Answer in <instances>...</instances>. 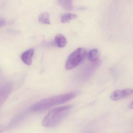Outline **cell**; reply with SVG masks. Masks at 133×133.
<instances>
[{
	"label": "cell",
	"mask_w": 133,
	"mask_h": 133,
	"mask_svg": "<svg viewBox=\"0 0 133 133\" xmlns=\"http://www.w3.org/2000/svg\"><path fill=\"white\" fill-rule=\"evenodd\" d=\"M76 95L75 92H70L47 98L35 103L32 106L31 110L34 112L45 110L54 106L70 101L75 98Z\"/></svg>",
	"instance_id": "cell-1"
},
{
	"label": "cell",
	"mask_w": 133,
	"mask_h": 133,
	"mask_svg": "<svg viewBox=\"0 0 133 133\" xmlns=\"http://www.w3.org/2000/svg\"><path fill=\"white\" fill-rule=\"evenodd\" d=\"M71 109V106L67 105L53 109L44 117L42 124L46 127L57 126L69 114Z\"/></svg>",
	"instance_id": "cell-2"
},
{
	"label": "cell",
	"mask_w": 133,
	"mask_h": 133,
	"mask_svg": "<svg viewBox=\"0 0 133 133\" xmlns=\"http://www.w3.org/2000/svg\"><path fill=\"white\" fill-rule=\"evenodd\" d=\"M86 55V51L83 48L75 50L69 56L66 62L65 68L67 70L74 69L84 60Z\"/></svg>",
	"instance_id": "cell-3"
},
{
	"label": "cell",
	"mask_w": 133,
	"mask_h": 133,
	"mask_svg": "<svg viewBox=\"0 0 133 133\" xmlns=\"http://www.w3.org/2000/svg\"><path fill=\"white\" fill-rule=\"evenodd\" d=\"M133 94V89H126L114 91L110 95V98L113 101H118Z\"/></svg>",
	"instance_id": "cell-4"
},
{
	"label": "cell",
	"mask_w": 133,
	"mask_h": 133,
	"mask_svg": "<svg viewBox=\"0 0 133 133\" xmlns=\"http://www.w3.org/2000/svg\"><path fill=\"white\" fill-rule=\"evenodd\" d=\"M34 54V50L33 49H30L26 50L22 55V60L27 65H31L32 63V57Z\"/></svg>",
	"instance_id": "cell-5"
},
{
	"label": "cell",
	"mask_w": 133,
	"mask_h": 133,
	"mask_svg": "<svg viewBox=\"0 0 133 133\" xmlns=\"http://www.w3.org/2000/svg\"><path fill=\"white\" fill-rule=\"evenodd\" d=\"M55 43L57 46L60 48H63L66 45L67 40L63 35L57 34L55 37Z\"/></svg>",
	"instance_id": "cell-6"
},
{
	"label": "cell",
	"mask_w": 133,
	"mask_h": 133,
	"mask_svg": "<svg viewBox=\"0 0 133 133\" xmlns=\"http://www.w3.org/2000/svg\"><path fill=\"white\" fill-rule=\"evenodd\" d=\"M38 22L40 24H50L49 14L47 12L41 13L38 17Z\"/></svg>",
	"instance_id": "cell-7"
},
{
	"label": "cell",
	"mask_w": 133,
	"mask_h": 133,
	"mask_svg": "<svg viewBox=\"0 0 133 133\" xmlns=\"http://www.w3.org/2000/svg\"><path fill=\"white\" fill-rule=\"evenodd\" d=\"M88 56L90 61L96 62L98 59V50L96 49L91 50L88 54Z\"/></svg>",
	"instance_id": "cell-8"
},
{
	"label": "cell",
	"mask_w": 133,
	"mask_h": 133,
	"mask_svg": "<svg viewBox=\"0 0 133 133\" xmlns=\"http://www.w3.org/2000/svg\"><path fill=\"white\" fill-rule=\"evenodd\" d=\"M77 15L74 14H66L63 15L61 17V21L63 23L70 22L71 20L77 18Z\"/></svg>",
	"instance_id": "cell-9"
},
{
	"label": "cell",
	"mask_w": 133,
	"mask_h": 133,
	"mask_svg": "<svg viewBox=\"0 0 133 133\" xmlns=\"http://www.w3.org/2000/svg\"><path fill=\"white\" fill-rule=\"evenodd\" d=\"M58 2L59 4L66 10H71L73 8L71 1H59Z\"/></svg>",
	"instance_id": "cell-10"
},
{
	"label": "cell",
	"mask_w": 133,
	"mask_h": 133,
	"mask_svg": "<svg viewBox=\"0 0 133 133\" xmlns=\"http://www.w3.org/2000/svg\"><path fill=\"white\" fill-rule=\"evenodd\" d=\"M1 26H3L5 25V21H4V19L3 18H1Z\"/></svg>",
	"instance_id": "cell-11"
},
{
	"label": "cell",
	"mask_w": 133,
	"mask_h": 133,
	"mask_svg": "<svg viewBox=\"0 0 133 133\" xmlns=\"http://www.w3.org/2000/svg\"><path fill=\"white\" fill-rule=\"evenodd\" d=\"M129 108L130 109H133V102H132L130 104L129 106Z\"/></svg>",
	"instance_id": "cell-12"
}]
</instances>
